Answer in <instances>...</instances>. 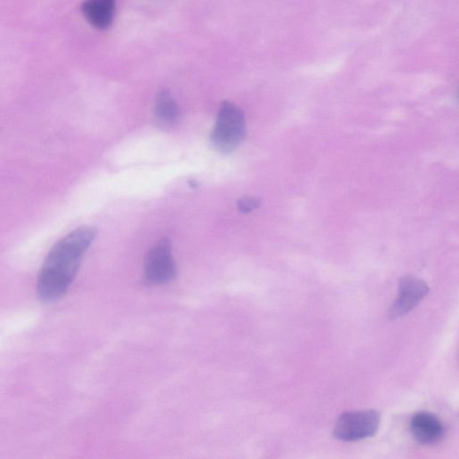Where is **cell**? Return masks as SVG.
<instances>
[{
    "instance_id": "1",
    "label": "cell",
    "mask_w": 459,
    "mask_h": 459,
    "mask_svg": "<svg viewBox=\"0 0 459 459\" xmlns=\"http://www.w3.org/2000/svg\"><path fill=\"white\" fill-rule=\"evenodd\" d=\"M96 237V229L80 227L55 244L38 276L37 292L43 301L54 302L67 293Z\"/></svg>"
},
{
    "instance_id": "2",
    "label": "cell",
    "mask_w": 459,
    "mask_h": 459,
    "mask_svg": "<svg viewBox=\"0 0 459 459\" xmlns=\"http://www.w3.org/2000/svg\"><path fill=\"white\" fill-rule=\"evenodd\" d=\"M246 133L244 111L236 104L224 101L220 107L216 124L211 133L212 145L221 153H231L241 145Z\"/></svg>"
},
{
    "instance_id": "3",
    "label": "cell",
    "mask_w": 459,
    "mask_h": 459,
    "mask_svg": "<svg viewBox=\"0 0 459 459\" xmlns=\"http://www.w3.org/2000/svg\"><path fill=\"white\" fill-rule=\"evenodd\" d=\"M380 424L381 415L376 410L347 412L338 417L334 436L342 441H358L374 437Z\"/></svg>"
},
{
    "instance_id": "4",
    "label": "cell",
    "mask_w": 459,
    "mask_h": 459,
    "mask_svg": "<svg viewBox=\"0 0 459 459\" xmlns=\"http://www.w3.org/2000/svg\"><path fill=\"white\" fill-rule=\"evenodd\" d=\"M176 274L171 242L163 239L147 255L144 267L145 279L150 285H165L172 282Z\"/></svg>"
},
{
    "instance_id": "5",
    "label": "cell",
    "mask_w": 459,
    "mask_h": 459,
    "mask_svg": "<svg viewBox=\"0 0 459 459\" xmlns=\"http://www.w3.org/2000/svg\"><path fill=\"white\" fill-rule=\"evenodd\" d=\"M429 293L428 285L422 279L407 276L400 279L399 295L390 310V317L398 318L412 311Z\"/></svg>"
},
{
    "instance_id": "6",
    "label": "cell",
    "mask_w": 459,
    "mask_h": 459,
    "mask_svg": "<svg viewBox=\"0 0 459 459\" xmlns=\"http://www.w3.org/2000/svg\"><path fill=\"white\" fill-rule=\"evenodd\" d=\"M410 430L414 439L423 445L437 444L445 435L442 422L428 412L415 415L410 423Z\"/></svg>"
},
{
    "instance_id": "7",
    "label": "cell",
    "mask_w": 459,
    "mask_h": 459,
    "mask_svg": "<svg viewBox=\"0 0 459 459\" xmlns=\"http://www.w3.org/2000/svg\"><path fill=\"white\" fill-rule=\"evenodd\" d=\"M117 4V0H85L82 12L93 28L106 30L113 22Z\"/></svg>"
},
{
    "instance_id": "8",
    "label": "cell",
    "mask_w": 459,
    "mask_h": 459,
    "mask_svg": "<svg viewBox=\"0 0 459 459\" xmlns=\"http://www.w3.org/2000/svg\"><path fill=\"white\" fill-rule=\"evenodd\" d=\"M156 117L164 126H171L180 117V109L177 101L167 90H162L156 101Z\"/></svg>"
},
{
    "instance_id": "9",
    "label": "cell",
    "mask_w": 459,
    "mask_h": 459,
    "mask_svg": "<svg viewBox=\"0 0 459 459\" xmlns=\"http://www.w3.org/2000/svg\"><path fill=\"white\" fill-rule=\"evenodd\" d=\"M261 200L254 197H244L238 201L239 211L244 213H250L261 206Z\"/></svg>"
}]
</instances>
